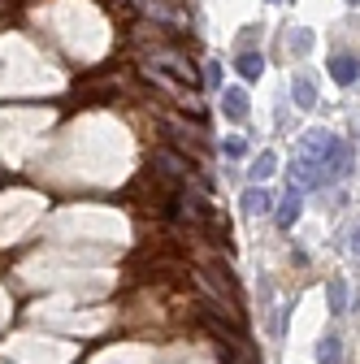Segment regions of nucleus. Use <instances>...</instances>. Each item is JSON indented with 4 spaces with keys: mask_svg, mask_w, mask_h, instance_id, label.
Segmentation results:
<instances>
[{
    "mask_svg": "<svg viewBox=\"0 0 360 364\" xmlns=\"http://www.w3.org/2000/svg\"><path fill=\"white\" fill-rule=\"evenodd\" d=\"M152 173H165L174 182H183V178H191V161L178 156V152H169V148H157L152 152Z\"/></svg>",
    "mask_w": 360,
    "mask_h": 364,
    "instance_id": "f257e3e1",
    "label": "nucleus"
},
{
    "mask_svg": "<svg viewBox=\"0 0 360 364\" xmlns=\"http://www.w3.org/2000/svg\"><path fill=\"white\" fill-rule=\"evenodd\" d=\"M347 165H351V148H347V144H339V148L326 156V165H322V187H330V182L347 178Z\"/></svg>",
    "mask_w": 360,
    "mask_h": 364,
    "instance_id": "f03ea898",
    "label": "nucleus"
},
{
    "mask_svg": "<svg viewBox=\"0 0 360 364\" xmlns=\"http://www.w3.org/2000/svg\"><path fill=\"white\" fill-rule=\"evenodd\" d=\"M300 213H304V191L300 187H287V196H282V204H278V225H282V230H291V225L300 221Z\"/></svg>",
    "mask_w": 360,
    "mask_h": 364,
    "instance_id": "7ed1b4c3",
    "label": "nucleus"
},
{
    "mask_svg": "<svg viewBox=\"0 0 360 364\" xmlns=\"http://www.w3.org/2000/svg\"><path fill=\"white\" fill-rule=\"evenodd\" d=\"M330 78H334L339 87H351V82L360 78V61H356V57H347V53L330 57Z\"/></svg>",
    "mask_w": 360,
    "mask_h": 364,
    "instance_id": "20e7f679",
    "label": "nucleus"
},
{
    "mask_svg": "<svg viewBox=\"0 0 360 364\" xmlns=\"http://www.w3.org/2000/svg\"><path fill=\"white\" fill-rule=\"evenodd\" d=\"M221 113H226L231 122H243L248 117V91L243 87H226L221 91Z\"/></svg>",
    "mask_w": 360,
    "mask_h": 364,
    "instance_id": "39448f33",
    "label": "nucleus"
},
{
    "mask_svg": "<svg viewBox=\"0 0 360 364\" xmlns=\"http://www.w3.org/2000/svg\"><path fill=\"white\" fill-rule=\"evenodd\" d=\"M291 100H295L300 109H312V105H317V82L304 78V74H295V78H291Z\"/></svg>",
    "mask_w": 360,
    "mask_h": 364,
    "instance_id": "423d86ee",
    "label": "nucleus"
},
{
    "mask_svg": "<svg viewBox=\"0 0 360 364\" xmlns=\"http://www.w3.org/2000/svg\"><path fill=\"white\" fill-rule=\"evenodd\" d=\"M239 204H243V213H252V217H256V213H269V208H274V200H269V191H265V187H248Z\"/></svg>",
    "mask_w": 360,
    "mask_h": 364,
    "instance_id": "0eeeda50",
    "label": "nucleus"
},
{
    "mask_svg": "<svg viewBox=\"0 0 360 364\" xmlns=\"http://www.w3.org/2000/svg\"><path fill=\"white\" fill-rule=\"evenodd\" d=\"M235 70H239V74L252 82V78H260V74H265V57H260V53H239Z\"/></svg>",
    "mask_w": 360,
    "mask_h": 364,
    "instance_id": "6e6552de",
    "label": "nucleus"
},
{
    "mask_svg": "<svg viewBox=\"0 0 360 364\" xmlns=\"http://www.w3.org/2000/svg\"><path fill=\"white\" fill-rule=\"evenodd\" d=\"M317 364H343V347H339L334 334H326V338L317 343Z\"/></svg>",
    "mask_w": 360,
    "mask_h": 364,
    "instance_id": "1a4fd4ad",
    "label": "nucleus"
},
{
    "mask_svg": "<svg viewBox=\"0 0 360 364\" xmlns=\"http://www.w3.org/2000/svg\"><path fill=\"white\" fill-rule=\"evenodd\" d=\"M326 295H330V312H334V316H343V312H347V287L334 278V282L326 287Z\"/></svg>",
    "mask_w": 360,
    "mask_h": 364,
    "instance_id": "9d476101",
    "label": "nucleus"
},
{
    "mask_svg": "<svg viewBox=\"0 0 360 364\" xmlns=\"http://www.w3.org/2000/svg\"><path fill=\"white\" fill-rule=\"evenodd\" d=\"M274 169H278V156H274V152H260V156L252 161V178H256V182H260V178H269Z\"/></svg>",
    "mask_w": 360,
    "mask_h": 364,
    "instance_id": "9b49d317",
    "label": "nucleus"
},
{
    "mask_svg": "<svg viewBox=\"0 0 360 364\" xmlns=\"http://www.w3.org/2000/svg\"><path fill=\"white\" fill-rule=\"evenodd\" d=\"M291 48H295V53H308V48H312V35H308V31H300V35H295V43H291Z\"/></svg>",
    "mask_w": 360,
    "mask_h": 364,
    "instance_id": "f8f14e48",
    "label": "nucleus"
},
{
    "mask_svg": "<svg viewBox=\"0 0 360 364\" xmlns=\"http://www.w3.org/2000/svg\"><path fill=\"white\" fill-rule=\"evenodd\" d=\"M208 87H221V65H208Z\"/></svg>",
    "mask_w": 360,
    "mask_h": 364,
    "instance_id": "ddd939ff",
    "label": "nucleus"
},
{
    "mask_svg": "<svg viewBox=\"0 0 360 364\" xmlns=\"http://www.w3.org/2000/svg\"><path fill=\"white\" fill-rule=\"evenodd\" d=\"M347 5H360V0H347Z\"/></svg>",
    "mask_w": 360,
    "mask_h": 364,
    "instance_id": "4468645a",
    "label": "nucleus"
},
{
    "mask_svg": "<svg viewBox=\"0 0 360 364\" xmlns=\"http://www.w3.org/2000/svg\"><path fill=\"white\" fill-rule=\"evenodd\" d=\"M356 247H360V235H356Z\"/></svg>",
    "mask_w": 360,
    "mask_h": 364,
    "instance_id": "2eb2a0df",
    "label": "nucleus"
}]
</instances>
